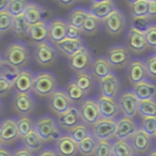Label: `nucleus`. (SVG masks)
Wrapping results in <instances>:
<instances>
[{"instance_id": "aec40b11", "label": "nucleus", "mask_w": 156, "mask_h": 156, "mask_svg": "<svg viewBox=\"0 0 156 156\" xmlns=\"http://www.w3.org/2000/svg\"><path fill=\"white\" fill-rule=\"evenodd\" d=\"M79 123H81V118L77 107L72 106L64 113L58 115V126L67 133Z\"/></svg>"}, {"instance_id": "4be33fe9", "label": "nucleus", "mask_w": 156, "mask_h": 156, "mask_svg": "<svg viewBox=\"0 0 156 156\" xmlns=\"http://www.w3.org/2000/svg\"><path fill=\"white\" fill-rule=\"evenodd\" d=\"M149 48L145 41L144 33L138 32L135 29L130 28L127 34V49L134 54H141Z\"/></svg>"}, {"instance_id": "e433bc0d", "label": "nucleus", "mask_w": 156, "mask_h": 156, "mask_svg": "<svg viewBox=\"0 0 156 156\" xmlns=\"http://www.w3.org/2000/svg\"><path fill=\"white\" fill-rule=\"evenodd\" d=\"M129 10L133 17H144L147 16V10H149V0H136L129 2Z\"/></svg>"}, {"instance_id": "ddd939ff", "label": "nucleus", "mask_w": 156, "mask_h": 156, "mask_svg": "<svg viewBox=\"0 0 156 156\" xmlns=\"http://www.w3.org/2000/svg\"><path fill=\"white\" fill-rule=\"evenodd\" d=\"M96 102H98L101 115L103 119H119L120 115H121V109L118 104V101L101 95Z\"/></svg>"}, {"instance_id": "49530a36", "label": "nucleus", "mask_w": 156, "mask_h": 156, "mask_svg": "<svg viewBox=\"0 0 156 156\" xmlns=\"http://www.w3.org/2000/svg\"><path fill=\"white\" fill-rule=\"evenodd\" d=\"M12 22H13V16L9 13V11L0 12V33L11 30Z\"/></svg>"}, {"instance_id": "4d7b16f0", "label": "nucleus", "mask_w": 156, "mask_h": 156, "mask_svg": "<svg viewBox=\"0 0 156 156\" xmlns=\"http://www.w3.org/2000/svg\"><path fill=\"white\" fill-rule=\"evenodd\" d=\"M10 0H0V12L8 11Z\"/></svg>"}, {"instance_id": "0eeeda50", "label": "nucleus", "mask_w": 156, "mask_h": 156, "mask_svg": "<svg viewBox=\"0 0 156 156\" xmlns=\"http://www.w3.org/2000/svg\"><path fill=\"white\" fill-rule=\"evenodd\" d=\"M57 57H58V52L56 47L48 41L42 42L35 45L34 59L37 64L42 66H49L56 62Z\"/></svg>"}, {"instance_id": "a878e982", "label": "nucleus", "mask_w": 156, "mask_h": 156, "mask_svg": "<svg viewBox=\"0 0 156 156\" xmlns=\"http://www.w3.org/2000/svg\"><path fill=\"white\" fill-rule=\"evenodd\" d=\"M133 92L137 96L138 101H147L154 100L156 96V86L155 83H151L149 80H144L142 83H139L134 86Z\"/></svg>"}, {"instance_id": "6e6d98bb", "label": "nucleus", "mask_w": 156, "mask_h": 156, "mask_svg": "<svg viewBox=\"0 0 156 156\" xmlns=\"http://www.w3.org/2000/svg\"><path fill=\"white\" fill-rule=\"evenodd\" d=\"M37 156H59L52 149H44L37 154Z\"/></svg>"}, {"instance_id": "2f4dec72", "label": "nucleus", "mask_w": 156, "mask_h": 156, "mask_svg": "<svg viewBox=\"0 0 156 156\" xmlns=\"http://www.w3.org/2000/svg\"><path fill=\"white\" fill-rule=\"evenodd\" d=\"M11 30L15 33L16 35L20 37H29V30H30V25L27 23L24 14L20 16L13 17L12 22V28Z\"/></svg>"}, {"instance_id": "2eb2a0df", "label": "nucleus", "mask_w": 156, "mask_h": 156, "mask_svg": "<svg viewBox=\"0 0 156 156\" xmlns=\"http://www.w3.org/2000/svg\"><path fill=\"white\" fill-rule=\"evenodd\" d=\"M127 66L128 80L134 86L147 80V78L149 77L147 67H145V61L141 60V59H135V60L130 61Z\"/></svg>"}, {"instance_id": "c85d7f7f", "label": "nucleus", "mask_w": 156, "mask_h": 156, "mask_svg": "<svg viewBox=\"0 0 156 156\" xmlns=\"http://www.w3.org/2000/svg\"><path fill=\"white\" fill-rule=\"evenodd\" d=\"M29 39L35 42L37 44L47 41L48 39V24L45 20L37 23L35 25L30 26L29 30Z\"/></svg>"}, {"instance_id": "ea45409f", "label": "nucleus", "mask_w": 156, "mask_h": 156, "mask_svg": "<svg viewBox=\"0 0 156 156\" xmlns=\"http://www.w3.org/2000/svg\"><path fill=\"white\" fill-rule=\"evenodd\" d=\"M113 156H134V151L128 140H115L112 143Z\"/></svg>"}, {"instance_id": "412c9836", "label": "nucleus", "mask_w": 156, "mask_h": 156, "mask_svg": "<svg viewBox=\"0 0 156 156\" xmlns=\"http://www.w3.org/2000/svg\"><path fill=\"white\" fill-rule=\"evenodd\" d=\"M100 88H101L102 96L115 100L118 98V95H119V91H120L119 78L113 73L110 74L109 76L105 77L104 79H102L100 81Z\"/></svg>"}, {"instance_id": "473e14b6", "label": "nucleus", "mask_w": 156, "mask_h": 156, "mask_svg": "<svg viewBox=\"0 0 156 156\" xmlns=\"http://www.w3.org/2000/svg\"><path fill=\"white\" fill-rule=\"evenodd\" d=\"M74 81L85 93H89L94 87V78L88 72L77 73L74 78Z\"/></svg>"}, {"instance_id": "f257e3e1", "label": "nucleus", "mask_w": 156, "mask_h": 156, "mask_svg": "<svg viewBox=\"0 0 156 156\" xmlns=\"http://www.w3.org/2000/svg\"><path fill=\"white\" fill-rule=\"evenodd\" d=\"M29 57L30 54H29L28 46L23 42H14L10 44L5 52V62L18 69L27 65Z\"/></svg>"}, {"instance_id": "a19ab883", "label": "nucleus", "mask_w": 156, "mask_h": 156, "mask_svg": "<svg viewBox=\"0 0 156 156\" xmlns=\"http://www.w3.org/2000/svg\"><path fill=\"white\" fill-rule=\"evenodd\" d=\"M100 23H101L100 20H98L92 14H89L87 20L83 23V26L81 28V33L85 35H94L98 32Z\"/></svg>"}, {"instance_id": "3c124183", "label": "nucleus", "mask_w": 156, "mask_h": 156, "mask_svg": "<svg viewBox=\"0 0 156 156\" xmlns=\"http://www.w3.org/2000/svg\"><path fill=\"white\" fill-rule=\"evenodd\" d=\"M81 35H83V33H81L80 29L75 28V27L67 25L65 39H69V40H80Z\"/></svg>"}, {"instance_id": "cd10ccee", "label": "nucleus", "mask_w": 156, "mask_h": 156, "mask_svg": "<svg viewBox=\"0 0 156 156\" xmlns=\"http://www.w3.org/2000/svg\"><path fill=\"white\" fill-rule=\"evenodd\" d=\"M83 40H69V39H64L63 41L59 42L55 45L57 50L61 52L63 56L65 57H72L74 54L78 51L80 48L83 47Z\"/></svg>"}, {"instance_id": "de8ad7c7", "label": "nucleus", "mask_w": 156, "mask_h": 156, "mask_svg": "<svg viewBox=\"0 0 156 156\" xmlns=\"http://www.w3.org/2000/svg\"><path fill=\"white\" fill-rule=\"evenodd\" d=\"M141 129L147 133L150 137H155L156 133V118H142V127Z\"/></svg>"}, {"instance_id": "f03ea898", "label": "nucleus", "mask_w": 156, "mask_h": 156, "mask_svg": "<svg viewBox=\"0 0 156 156\" xmlns=\"http://www.w3.org/2000/svg\"><path fill=\"white\" fill-rule=\"evenodd\" d=\"M57 78L49 72H40L34 76L32 91L42 98H49L57 90Z\"/></svg>"}, {"instance_id": "bf43d9fd", "label": "nucleus", "mask_w": 156, "mask_h": 156, "mask_svg": "<svg viewBox=\"0 0 156 156\" xmlns=\"http://www.w3.org/2000/svg\"><path fill=\"white\" fill-rule=\"evenodd\" d=\"M59 3H60V5H73V3H75L76 1H58Z\"/></svg>"}, {"instance_id": "680f3d73", "label": "nucleus", "mask_w": 156, "mask_h": 156, "mask_svg": "<svg viewBox=\"0 0 156 156\" xmlns=\"http://www.w3.org/2000/svg\"><path fill=\"white\" fill-rule=\"evenodd\" d=\"M149 156H156V150H154V151H152L151 153L149 154Z\"/></svg>"}, {"instance_id": "b1692460", "label": "nucleus", "mask_w": 156, "mask_h": 156, "mask_svg": "<svg viewBox=\"0 0 156 156\" xmlns=\"http://www.w3.org/2000/svg\"><path fill=\"white\" fill-rule=\"evenodd\" d=\"M115 8V5L111 0H101V1H94L89 10V13L95 16L98 20H104L107 16L112 13Z\"/></svg>"}, {"instance_id": "e2e57ef3", "label": "nucleus", "mask_w": 156, "mask_h": 156, "mask_svg": "<svg viewBox=\"0 0 156 156\" xmlns=\"http://www.w3.org/2000/svg\"><path fill=\"white\" fill-rule=\"evenodd\" d=\"M3 147V141L2 139H1V136H0V147Z\"/></svg>"}, {"instance_id": "f8f14e48", "label": "nucleus", "mask_w": 156, "mask_h": 156, "mask_svg": "<svg viewBox=\"0 0 156 156\" xmlns=\"http://www.w3.org/2000/svg\"><path fill=\"white\" fill-rule=\"evenodd\" d=\"M35 103L30 93H16L13 98V108L18 115H29L34 112Z\"/></svg>"}, {"instance_id": "8fccbe9b", "label": "nucleus", "mask_w": 156, "mask_h": 156, "mask_svg": "<svg viewBox=\"0 0 156 156\" xmlns=\"http://www.w3.org/2000/svg\"><path fill=\"white\" fill-rule=\"evenodd\" d=\"M145 67H147V76L151 77L152 79H156V54L147 59Z\"/></svg>"}, {"instance_id": "f3484780", "label": "nucleus", "mask_w": 156, "mask_h": 156, "mask_svg": "<svg viewBox=\"0 0 156 156\" xmlns=\"http://www.w3.org/2000/svg\"><path fill=\"white\" fill-rule=\"evenodd\" d=\"M128 142L132 145L134 153H136L137 155H141L149 152L151 147V137L141 128H138V130L128 139Z\"/></svg>"}, {"instance_id": "7c9ffc66", "label": "nucleus", "mask_w": 156, "mask_h": 156, "mask_svg": "<svg viewBox=\"0 0 156 156\" xmlns=\"http://www.w3.org/2000/svg\"><path fill=\"white\" fill-rule=\"evenodd\" d=\"M89 14L90 13L88 10L83 9V8H77V9L73 10V11L69 13V17H67V20H66L67 25L73 26V27H75V28H78L81 30V28H83V23L87 20Z\"/></svg>"}, {"instance_id": "052dcab7", "label": "nucleus", "mask_w": 156, "mask_h": 156, "mask_svg": "<svg viewBox=\"0 0 156 156\" xmlns=\"http://www.w3.org/2000/svg\"><path fill=\"white\" fill-rule=\"evenodd\" d=\"M5 59L2 58V57L0 56V69H1V67H2V65L5 64Z\"/></svg>"}, {"instance_id": "c756f323", "label": "nucleus", "mask_w": 156, "mask_h": 156, "mask_svg": "<svg viewBox=\"0 0 156 156\" xmlns=\"http://www.w3.org/2000/svg\"><path fill=\"white\" fill-rule=\"evenodd\" d=\"M23 143H24V147L26 149H28L30 152H32L33 154L40 153L43 150L44 145V141L42 140V138L34 129L29 133L26 137L23 138Z\"/></svg>"}, {"instance_id": "0e129e2a", "label": "nucleus", "mask_w": 156, "mask_h": 156, "mask_svg": "<svg viewBox=\"0 0 156 156\" xmlns=\"http://www.w3.org/2000/svg\"><path fill=\"white\" fill-rule=\"evenodd\" d=\"M2 109H3V107H2V103H1V101H0V113L2 112Z\"/></svg>"}, {"instance_id": "393cba45", "label": "nucleus", "mask_w": 156, "mask_h": 156, "mask_svg": "<svg viewBox=\"0 0 156 156\" xmlns=\"http://www.w3.org/2000/svg\"><path fill=\"white\" fill-rule=\"evenodd\" d=\"M34 75L29 69H20L18 77L16 78L13 87L15 88L16 93H30L32 91V85Z\"/></svg>"}, {"instance_id": "9b49d317", "label": "nucleus", "mask_w": 156, "mask_h": 156, "mask_svg": "<svg viewBox=\"0 0 156 156\" xmlns=\"http://www.w3.org/2000/svg\"><path fill=\"white\" fill-rule=\"evenodd\" d=\"M104 28L109 34L111 35H119L123 32L125 28L126 20L124 17V14L121 10L115 9L109 16H107L104 20H102Z\"/></svg>"}, {"instance_id": "338daca9", "label": "nucleus", "mask_w": 156, "mask_h": 156, "mask_svg": "<svg viewBox=\"0 0 156 156\" xmlns=\"http://www.w3.org/2000/svg\"><path fill=\"white\" fill-rule=\"evenodd\" d=\"M155 54H156V49H155Z\"/></svg>"}, {"instance_id": "13d9d810", "label": "nucleus", "mask_w": 156, "mask_h": 156, "mask_svg": "<svg viewBox=\"0 0 156 156\" xmlns=\"http://www.w3.org/2000/svg\"><path fill=\"white\" fill-rule=\"evenodd\" d=\"M0 156H13V153L7 147H0Z\"/></svg>"}, {"instance_id": "1a4fd4ad", "label": "nucleus", "mask_w": 156, "mask_h": 156, "mask_svg": "<svg viewBox=\"0 0 156 156\" xmlns=\"http://www.w3.org/2000/svg\"><path fill=\"white\" fill-rule=\"evenodd\" d=\"M118 104L124 117L133 119L135 115H138L139 101L133 90H127L121 93V95H119L118 98Z\"/></svg>"}, {"instance_id": "6e6552de", "label": "nucleus", "mask_w": 156, "mask_h": 156, "mask_svg": "<svg viewBox=\"0 0 156 156\" xmlns=\"http://www.w3.org/2000/svg\"><path fill=\"white\" fill-rule=\"evenodd\" d=\"M92 64V55L90 50L86 46L78 50L76 54L69 58V65L74 72L81 73L87 72L91 67Z\"/></svg>"}, {"instance_id": "a211bd4d", "label": "nucleus", "mask_w": 156, "mask_h": 156, "mask_svg": "<svg viewBox=\"0 0 156 156\" xmlns=\"http://www.w3.org/2000/svg\"><path fill=\"white\" fill-rule=\"evenodd\" d=\"M67 23L66 20L56 18L48 24V42L50 44H55L63 41L66 34Z\"/></svg>"}, {"instance_id": "69168bd1", "label": "nucleus", "mask_w": 156, "mask_h": 156, "mask_svg": "<svg viewBox=\"0 0 156 156\" xmlns=\"http://www.w3.org/2000/svg\"><path fill=\"white\" fill-rule=\"evenodd\" d=\"M155 138H156V133H155Z\"/></svg>"}, {"instance_id": "4c0bfd02", "label": "nucleus", "mask_w": 156, "mask_h": 156, "mask_svg": "<svg viewBox=\"0 0 156 156\" xmlns=\"http://www.w3.org/2000/svg\"><path fill=\"white\" fill-rule=\"evenodd\" d=\"M138 115L141 118H156V100L140 101Z\"/></svg>"}, {"instance_id": "79ce46f5", "label": "nucleus", "mask_w": 156, "mask_h": 156, "mask_svg": "<svg viewBox=\"0 0 156 156\" xmlns=\"http://www.w3.org/2000/svg\"><path fill=\"white\" fill-rule=\"evenodd\" d=\"M20 71V69H16V67L12 66V65H10L9 63L5 62V64L2 65V67L0 69V75L2 76L5 79H7L9 83H11L14 85L16 78L18 77Z\"/></svg>"}, {"instance_id": "5fc2aeb1", "label": "nucleus", "mask_w": 156, "mask_h": 156, "mask_svg": "<svg viewBox=\"0 0 156 156\" xmlns=\"http://www.w3.org/2000/svg\"><path fill=\"white\" fill-rule=\"evenodd\" d=\"M13 156H34V154L29 151L28 149H26L25 147H20L14 151Z\"/></svg>"}, {"instance_id": "423d86ee", "label": "nucleus", "mask_w": 156, "mask_h": 156, "mask_svg": "<svg viewBox=\"0 0 156 156\" xmlns=\"http://www.w3.org/2000/svg\"><path fill=\"white\" fill-rule=\"evenodd\" d=\"M106 60L110 63L112 69H123L126 65L129 64L130 60V52L127 47L123 45H115L110 47L107 50L105 55Z\"/></svg>"}, {"instance_id": "4468645a", "label": "nucleus", "mask_w": 156, "mask_h": 156, "mask_svg": "<svg viewBox=\"0 0 156 156\" xmlns=\"http://www.w3.org/2000/svg\"><path fill=\"white\" fill-rule=\"evenodd\" d=\"M0 136L3 141V144H11L20 138L16 119L8 118L0 123Z\"/></svg>"}, {"instance_id": "6ab92c4d", "label": "nucleus", "mask_w": 156, "mask_h": 156, "mask_svg": "<svg viewBox=\"0 0 156 156\" xmlns=\"http://www.w3.org/2000/svg\"><path fill=\"white\" fill-rule=\"evenodd\" d=\"M55 151L59 156H76L78 153V143L69 135H62L56 140Z\"/></svg>"}, {"instance_id": "37998d69", "label": "nucleus", "mask_w": 156, "mask_h": 156, "mask_svg": "<svg viewBox=\"0 0 156 156\" xmlns=\"http://www.w3.org/2000/svg\"><path fill=\"white\" fill-rule=\"evenodd\" d=\"M27 5H28V2L24 1V0H10L8 11H9V13L13 17H16V16H20L24 14Z\"/></svg>"}, {"instance_id": "864d4df0", "label": "nucleus", "mask_w": 156, "mask_h": 156, "mask_svg": "<svg viewBox=\"0 0 156 156\" xmlns=\"http://www.w3.org/2000/svg\"><path fill=\"white\" fill-rule=\"evenodd\" d=\"M147 17L150 20L156 18V0L149 1V10H147Z\"/></svg>"}, {"instance_id": "20e7f679", "label": "nucleus", "mask_w": 156, "mask_h": 156, "mask_svg": "<svg viewBox=\"0 0 156 156\" xmlns=\"http://www.w3.org/2000/svg\"><path fill=\"white\" fill-rule=\"evenodd\" d=\"M117 132V120L101 119L92 125L91 135L98 141H109L115 137Z\"/></svg>"}, {"instance_id": "7ed1b4c3", "label": "nucleus", "mask_w": 156, "mask_h": 156, "mask_svg": "<svg viewBox=\"0 0 156 156\" xmlns=\"http://www.w3.org/2000/svg\"><path fill=\"white\" fill-rule=\"evenodd\" d=\"M34 130L39 134L44 142L56 141L62 136L58 123L49 115H45L37 119L34 123Z\"/></svg>"}, {"instance_id": "603ef678", "label": "nucleus", "mask_w": 156, "mask_h": 156, "mask_svg": "<svg viewBox=\"0 0 156 156\" xmlns=\"http://www.w3.org/2000/svg\"><path fill=\"white\" fill-rule=\"evenodd\" d=\"M13 87V83H9L7 79L0 75V98H3L10 92V90Z\"/></svg>"}, {"instance_id": "09e8293b", "label": "nucleus", "mask_w": 156, "mask_h": 156, "mask_svg": "<svg viewBox=\"0 0 156 156\" xmlns=\"http://www.w3.org/2000/svg\"><path fill=\"white\" fill-rule=\"evenodd\" d=\"M145 41L150 48L156 49V24H152L144 33Z\"/></svg>"}, {"instance_id": "5701e85b", "label": "nucleus", "mask_w": 156, "mask_h": 156, "mask_svg": "<svg viewBox=\"0 0 156 156\" xmlns=\"http://www.w3.org/2000/svg\"><path fill=\"white\" fill-rule=\"evenodd\" d=\"M91 75L93 76L94 79L101 81L102 79H104L105 77L109 76L110 74H112V66L110 65V63L106 60L105 57H98L95 60L92 61L91 64Z\"/></svg>"}, {"instance_id": "39448f33", "label": "nucleus", "mask_w": 156, "mask_h": 156, "mask_svg": "<svg viewBox=\"0 0 156 156\" xmlns=\"http://www.w3.org/2000/svg\"><path fill=\"white\" fill-rule=\"evenodd\" d=\"M81 121L87 125H93L102 119L98 102L94 98H85L77 107Z\"/></svg>"}, {"instance_id": "9d476101", "label": "nucleus", "mask_w": 156, "mask_h": 156, "mask_svg": "<svg viewBox=\"0 0 156 156\" xmlns=\"http://www.w3.org/2000/svg\"><path fill=\"white\" fill-rule=\"evenodd\" d=\"M73 103L71 102L64 90L57 89L48 98V106L50 110L57 115H60L67 111L72 107Z\"/></svg>"}, {"instance_id": "72a5a7b5", "label": "nucleus", "mask_w": 156, "mask_h": 156, "mask_svg": "<svg viewBox=\"0 0 156 156\" xmlns=\"http://www.w3.org/2000/svg\"><path fill=\"white\" fill-rule=\"evenodd\" d=\"M98 140L92 135L88 136L80 142H78V152L83 156H94Z\"/></svg>"}, {"instance_id": "dca6fc26", "label": "nucleus", "mask_w": 156, "mask_h": 156, "mask_svg": "<svg viewBox=\"0 0 156 156\" xmlns=\"http://www.w3.org/2000/svg\"><path fill=\"white\" fill-rule=\"evenodd\" d=\"M138 130L136 122L128 117H120L117 120V132L115 137L117 140H128Z\"/></svg>"}, {"instance_id": "bb28decb", "label": "nucleus", "mask_w": 156, "mask_h": 156, "mask_svg": "<svg viewBox=\"0 0 156 156\" xmlns=\"http://www.w3.org/2000/svg\"><path fill=\"white\" fill-rule=\"evenodd\" d=\"M44 15H45L44 8L42 5H40L39 3L35 2H28L26 10L24 12L25 18H26L27 23L30 26L44 20Z\"/></svg>"}, {"instance_id": "a18cd8bd", "label": "nucleus", "mask_w": 156, "mask_h": 156, "mask_svg": "<svg viewBox=\"0 0 156 156\" xmlns=\"http://www.w3.org/2000/svg\"><path fill=\"white\" fill-rule=\"evenodd\" d=\"M151 25H152L151 20H150L147 16H144V17H137L133 20L132 28L137 30L138 32L145 33V31L147 30V28H149Z\"/></svg>"}, {"instance_id": "c03bdc74", "label": "nucleus", "mask_w": 156, "mask_h": 156, "mask_svg": "<svg viewBox=\"0 0 156 156\" xmlns=\"http://www.w3.org/2000/svg\"><path fill=\"white\" fill-rule=\"evenodd\" d=\"M94 156H113L112 143L110 141H98Z\"/></svg>"}, {"instance_id": "c9c22d12", "label": "nucleus", "mask_w": 156, "mask_h": 156, "mask_svg": "<svg viewBox=\"0 0 156 156\" xmlns=\"http://www.w3.org/2000/svg\"><path fill=\"white\" fill-rule=\"evenodd\" d=\"M65 92H66L67 96L69 98L72 103H81L87 95V93H85L80 88L78 87L74 80L69 81L66 85Z\"/></svg>"}, {"instance_id": "58836bf2", "label": "nucleus", "mask_w": 156, "mask_h": 156, "mask_svg": "<svg viewBox=\"0 0 156 156\" xmlns=\"http://www.w3.org/2000/svg\"><path fill=\"white\" fill-rule=\"evenodd\" d=\"M16 123H17L20 137L22 139L34 129V122L29 115H20L18 119H16Z\"/></svg>"}, {"instance_id": "f704fd0d", "label": "nucleus", "mask_w": 156, "mask_h": 156, "mask_svg": "<svg viewBox=\"0 0 156 156\" xmlns=\"http://www.w3.org/2000/svg\"><path fill=\"white\" fill-rule=\"evenodd\" d=\"M67 135H69L75 142L78 143L91 135V129H90L89 125H87V124H85L83 122H81V123H79L78 125H76L75 127L72 128Z\"/></svg>"}]
</instances>
